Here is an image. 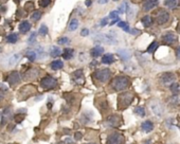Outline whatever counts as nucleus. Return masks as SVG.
Segmentation results:
<instances>
[{
	"instance_id": "b1692460",
	"label": "nucleus",
	"mask_w": 180,
	"mask_h": 144,
	"mask_svg": "<svg viewBox=\"0 0 180 144\" xmlns=\"http://www.w3.org/2000/svg\"><path fill=\"white\" fill-rule=\"evenodd\" d=\"M152 109L154 110L153 112H155L157 116H161L162 113H163V109H162V107H160L158 103L152 104Z\"/></svg>"
},
{
	"instance_id": "58836bf2",
	"label": "nucleus",
	"mask_w": 180,
	"mask_h": 144,
	"mask_svg": "<svg viewBox=\"0 0 180 144\" xmlns=\"http://www.w3.org/2000/svg\"><path fill=\"white\" fill-rule=\"evenodd\" d=\"M127 26V23L125 22V21H120L119 23H118V27L119 28H121V29H124V28Z\"/></svg>"
},
{
	"instance_id": "2f4dec72",
	"label": "nucleus",
	"mask_w": 180,
	"mask_h": 144,
	"mask_svg": "<svg viewBox=\"0 0 180 144\" xmlns=\"http://www.w3.org/2000/svg\"><path fill=\"white\" fill-rule=\"evenodd\" d=\"M157 48H158V43H157V41H154V43L148 47L147 52H148V53H153V52L156 51V49H157Z\"/></svg>"
},
{
	"instance_id": "4be33fe9",
	"label": "nucleus",
	"mask_w": 180,
	"mask_h": 144,
	"mask_svg": "<svg viewBox=\"0 0 180 144\" xmlns=\"http://www.w3.org/2000/svg\"><path fill=\"white\" fill-rule=\"evenodd\" d=\"M26 56H27V58L29 59L30 62H34L37 58V53H36L35 50H30V51H27Z\"/></svg>"
},
{
	"instance_id": "a878e982",
	"label": "nucleus",
	"mask_w": 180,
	"mask_h": 144,
	"mask_svg": "<svg viewBox=\"0 0 180 144\" xmlns=\"http://www.w3.org/2000/svg\"><path fill=\"white\" fill-rule=\"evenodd\" d=\"M142 23H143L144 27H149L152 25V18L151 16H144L142 18Z\"/></svg>"
},
{
	"instance_id": "f3484780",
	"label": "nucleus",
	"mask_w": 180,
	"mask_h": 144,
	"mask_svg": "<svg viewBox=\"0 0 180 144\" xmlns=\"http://www.w3.org/2000/svg\"><path fill=\"white\" fill-rule=\"evenodd\" d=\"M107 123L109 124V126L111 127H116V126L119 125L120 123V118L118 116H112V117H109L107 120Z\"/></svg>"
},
{
	"instance_id": "c9c22d12",
	"label": "nucleus",
	"mask_w": 180,
	"mask_h": 144,
	"mask_svg": "<svg viewBox=\"0 0 180 144\" xmlns=\"http://www.w3.org/2000/svg\"><path fill=\"white\" fill-rule=\"evenodd\" d=\"M109 17H110L111 19H118V18H119V13H118L117 11L110 12V14H109Z\"/></svg>"
},
{
	"instance_id": "20e7f679",
	"label": "nucleus",
	"mask_w": 180,
	"mask_h": 144,
	"mask_svg": "<svg viewBox=\"0 0 180 144\" xmlns=\"http://www.w3.org/2000/svg\"><path fill=\"white\" fill-rule=\"evenodd\" d=\"M123 142L124 138L120 133H112L107 138V144H122Z\"/></svg>"
},
{
	"instance_id": "ddd939ff",
	"label": "nucleus",
	"mask_w": 180,
	"mask_h": 144,
	"mask_svg": "<svg viewBox=\"0 0 180 144\" xmlns=\"http://www.w3.org/2000/svg\"><path fill=\"white\" fill-rule=\"evenodd\" d=\"M31 30V23L27 20H23L22 22H20L19 25V32L22 34H26Z\"/></svg>"
},
{
	"instance_id": "c85d7f7f",
	"label": "nucleus",
	"mask_w": 180,
	"mask_h": 144,
	"mask_svg": "<svg viewBox=\"0 0 180 144\" xmlns=\"http://www.w3.org/2000/svg\"><path fill=\"white\" fill-rule=\"evenodd\" d=\"M165 5L170 9H174L177 5V0H165Z\"/></svg>"
},
{
	"instance_id": "79ce46f5",
	"label": "nucleus",
	"mask_w": 180,
	"mask_h": 144,
	"mask_svg": "<svg viewBox=\"0 0 180 144\" xmlns=\"http://www.w3.org/2000/svg\"><path fill=\"white\" fill-rule=\"evenodd\" d=\"M130 33L133 34V35H137V34H140V31L137 29H133V30H130Z\"/></svg>"
},
{
	"instance_id": "473e14b6",
	"label": "nucleus",
	"mask_w": 180,
	"mask_h": 144,
	"mask_svg": "<svg viewBox=\"0 0 180 144\" xmlns=\"http://www.w3.org/2000/svg\"><path fill=\"white\" fill-rule=\"evenodd\" d=\"M57 44H59V45H68V44H70V39L68 37H61L57 40Z\"/></svg>"
},
{
	"instance_id": "bb28decb",
	"label": "nucleus",
	"mask_w": 180,
	"mask_h": 144,
	"mask_svg": "<svg viewBox=\"0 0 180 144\" xmlns=\"http://www.w3.org/2000/svg\"><path fill=\"white\" fill-rule=\"evenodd\" d=\"M135 112L137 113L139 117H144V116H145V109H144L142 106H138V107H136Z\"/></svg>"
},
{
	"instance_id": "49530a36",
	"label": "nucleus",
	"mask_w": 180,
	"mask_h": 144,
	"mask_svg": "<svg viewBox=\"0 0 180 144\" xmlns=\"http://www.w3.org/2000/svg\"><path fill=\"white\" fill-rule=\"evenodd\" d=\"M177 57H178V59L180 61V46H179V48H178V50H177Z\"/></svg>"
},
{
	"instance_id": "c03bdc74",
	"label": "nucleus",
	"mask_w": 180,
	"mask_h": 144,
	"mask_svg": "<svg viewBox=\"0 0 180 144\" xmlns=\"http://www.w3.org/2000/svg\"><path fill=\"white\" fill-rule=\"evenodd\" d=\"M37 74H38V71H37V72H35V75H34V77H36V76H37ZM27 75H28V76H32V73H31V71H30Z\"/></svg>"
},
{
	"instance_id": "7ed1b4c3",
	"label": "nucleus",
	"mask_w": 180,
	"mask_h": 144,
	"mask_svg": "<svg viewBox=\"0 0 180 144\" xmlns=\"http://www.w3.org/2000/svg\"><path fill=\"white\" fill-rule=\"evenodd\" d=\"M40 86L44 89H52V88L56 87L57 86V81L54 77L47 75L40 81Z\"/></svg>"
},
{
	"instance_id": "4468645a",
	"label": "nucleus",
	"mask_w": 180,
	"mask_h": 144,
	"mask_svg": "<svg viewBox=\"0 0 180 144\" xmlns=\"http://www.w3.org/2000/svg\"><path fill=\"white\" fill-rule=\"evenodd\" d=\"M103 52H104L103 47H101V46H95L93 49H91L90 54H91L92 57H98V56H101L102 54H103Z\"/></svg>"
},
{
	"instance_id": "393cba45",
	"label": "nucleus",
	"mask_w": 180,
	"mask_h": 144,
	"mask_svg": "<svg viewBox=\"0 0 180 144\" xmlns=\"http://www.w3.org/2000/svg\"><path fill=\"white\" fill-rule=\"evenodd\" d=\"M77 27H79V20H77V19H72V20L70 21L68 29H69V31H75V30L77 29Z\"/></svg>"
},
{
	"instance_id": "7c9ffc66",
	"label": "nucleus",
	"mask_w": 180,
	"mask_h": 144,
	"mask_svg": "<svg viewBox=\"0 0 180 144\" xmlns=\"http://www.w3.org/2000/svg\"><path fill=\"white\" fill-rule=\"evenodd\" d=\"M36 36H37L36 32H33V33H32L31 35H30V37L28 38V44H29V45H33V44L35 43Z\"/></svg>"
},
{
	"instance_id": "cd10ccee",
	"label": "nucleus",
	"mask_w": 180,
	"mask_h": 144,
	"mask_svg": "<svg viewBox=\"0 0 180 144\" xmlns=\"http://www.w3.org/2000/svg\"><path fill=\"white\" fill-rule=\"evenodd\" d=\"M40 17H41V12H39V11H35L34 12L33 14L31 15V18H32V20L33 21H38L39 19H40Z\"/></svg>"
},
{
	"instance_id": "5701e85b",
	"label": "nucleus",
	"mask_w": 180,
	"mask_h": 144,
	"mask_svg": "<svg viewBox=\"0 0 180 144\" xmlns=\"http://www.w3.org/2000/svg\"><path fill=\"white\" fill-rule=\"evenodd\" d=\"M5 40H7L9 44H16L18 40V35L16 33H11L7 36Z\"/></svg>"
},
{
	"instance_id": "37998d69",
	"label": "nucleus",
	"mask_w": 180,
	"mask_h": 144,
	"mask_svg": "<svg viewBox=\"0 0 180 144\" xmlns=\"http://www.w3.org/2000/svg\"><path fill=\"white\" fill-rule=\"evenodd\" d=\"M81 139H82V134L81 133L75 134V140H81Z\"/></svg>"
},
{
	"instance_id": "aec40b11",
	"label": "nucleus",
	"mask_w": 180,
	"mask_h": 144,
	"mask_svg": "<svg viewBox=\"0 0 180 144\" xmlns=\"http://www.w3.org/2000/svg\"><path fill=\"white\" fill-rule=\"evenodd\" d=\"M61 54H62V50L59 49L58 47H56V46L51 47V49H50V55H51L52 57H57L59 56Z\"/></svg>"
},
{
	"instance_id": "f257e3e1",
	"label": "nucleus",
	"mask_w": 180,
	"mask_h": 144,
	"mask_svg": "<svg viewBox=\"0 0 180 144\" xmlns=\"http://www.w3.org/2000/svg\"><path fill=\"white\" fill-rule=\"evenodd\" d=\"M129 86V80L126 76H117L112 81V87L117 91H122Z\"/></svg>"
},
{
	"instance_id": "e433bc0d",
	"label": "nucleus",
	"mask_w": 180,
	"mask_h": 144,
	"mask_svg": "<svg viewBox=\"0 0 180 144\" xmlns=\"http://www.w3.org/2000/svg\"><path fill=\"white\" fill-rule=\"evenodd\" d=\"M107 23H108V18L105 17V18H103V19H102V21H101V23H100V26H101V27H105Z\"/></svg>"
},
{
	"instance_id": "4c0bfd02",
	"label": "nucleus",
	"mask_w": 180,
	"mask_h": 144,
	"mask_svg": "<svg viewBox=\"0 0 180 144\" xmlns=\"http://www.w3.org/2000/svg\"><path fill=\"white\" fill-rule=\"evenodd\" d=\"M125 5H126V2H124L123 4H122L121 7L119 8V12H120V14H123L124 12H125V10H124V9H125Z\"/></svg>"
},
{
	"instance_id": "ea45409f",
	"label": "nucleus",
	"mask_w": 180,
	"mask_h": 144,
	"mask_svg": "<svg viewBox=\"0 0 180 144\" xmlns=\"http://www.w3.org/2000/svg\"><path fill=\"white\" fill-rule=\"evenodd\" d=\"M88 34H89V30H88V29H83V30H82V32H81L82 36H87Z\"/></svg>"
},
{
	"instance_id": "6e6552de",
	"label": "nucleus",
	"mask_w": 180,
	"mask_h": 144,
	"mask_svg": "<svg viewBox=\"0 0 180 144\" xmlns=\"http://www.w3.org/2000/svg\"><path fill=\"white\" fill-rule=\"evenodd\" d=\"M8 81H9L10 85H12V86L16 85V84H18L20 82V74H19L17 71H14L13 73H11L10 76L8 77Z\"/></svg>"
},
{
	"instance_id": "6ab92c4d",
	"label": "nucleus",
	"mask_w": 180,
	"mask_h": 144,
	"mask_svg": "<svg viewBox=\"0 0 180 144\" xmlns=\"http://www.w3.org/2000/svg\"><path fill=\"white\" fill-rule=\"evenodd\" d=\"M73 54H74V50L70 49V48H66L63 52L64 59H71L72 57H73Z\"/></svg>"
},
{
	"instance_id": "a211bd4d",
	"label": "nucleus",
	"mask_w": 180,
	"mask_h": 144,
	"mask_svg": "<svg viewBox=\"0 0 180 144\" xmlns=\"http://www.w3.org/2000/svg\"><path fill=\"white\" fill-rule=\"evenodd\" d=\"M174 80H175V76H174V74H172V73H165V74L162 75V81H163L164 84H166V85L172 84L174 82Z\"/></svg>"
},
{
	"instance_id": "09e8293b",
	"label": "nucleus",
	"mask_w": 180,
	"mask_h": 144,
	"mask_svg": "<svg viewBox=\"0 0 180 144\" xmlns=\"http://www.w3.org/2000/svg\"><path fill=\"white\" fill-rule=\"evenodd\" d=\"M1 52H2V48L0 47V54H1Z\"/></svg>"
},
{
	"instance_id": "1a4fd4ad",
	"label": "nucleus",
	"mask_w": 180,
	"mask_h": 144,
	"mask_svg": "<svg viewBox=\"0 0 180 144\" xmlns=\"http://www.w3.org/2000/svg\"><path fill=\"white\" fill-rule=\"evenodd\" d=\"M169 18H170V15H169L167 12L161 11L159 13V15H158V17H157V21H158L159 25H164L165 22L169 21Z\"/></svg>"
},
{
	"instance_id": "72a5a7b5",
	"label": "nucleus",
	"mask_w": 180,
	"mask_h": 144,
	"mask_svg": "<svg viewBox=\"0 0 180 144\" xmlns=\"http://www.w3.org/2000/svg\"><path fill=\"white\" fill-rule=\"evenodd\" d=\"M179 89H180V87H179V85L178 84H173V85L171 86V90L173 91L174 93H178L179 92Z\"/></svg>"
},
{
	"instance_id": "c756f323",
	"label": "nucleus",
	"mask_w": 180,
	"mask_h": 144,
	"mask_svg": "<svg viewBox=\"0 0 180 144\" xmlns=\"http://www.w3.org/2000/svg\"><path fill=\"white\" fill-rule=\"evenodd\" d=\"M48 27L46 25H41L40 26V28H39V31H38V33L40 34V35H43V36H45V35H47L48 34Z\"/></svg>"
},
{
	"instance_id": "de8ad7c7",
	"label": "nucleus",
	"mask_w": 180,
	"mask_h": 144,
	"mask_svg": "<svg viewBox=\"0 0 180 144\" xmlns=\"http://www.w3.org/2000/svg\"><path fill=\"white\" fill-rule=\"evenodd\" d=\"M144 144H152V141H147L146 143H144Z\"/></svg>"
},
{
	"instance_id": "412c9836",
	"label": "nucleus",
	"mask_w": 180,
	"mask_h": 144,
	"mask_svg": "<svg viewBox=\"0 0 180 144\" xmlns=\"http://www.w3.org/2000/svg\"><path fill=\"white\" fill-rule=\"evenodd\" d=\"M51 69L53 70H59L62 69V68L64 67V63L63 61H59V59H57V61H53L51 63Z\"/></svg>"
},
{
	"instance_id": "f8f14e48",
	"label": "nucleus",
	"mask_w": 180,
	"mask_h": 144,
	"mask_svg": "<svg viewBox=\"0 0 180 144\" xmlns=\"http://www.w3.org/2000/svg\"><path fill=\"white\" fill-rule=\"evenodd\" d=\"M118 54H119L120 58L122 59V61H128V59H130L131 57V54L130 52L128 51V50H125V49H120L118 50Z\"/></svg>"
},
{
	"instance_id": "a18cd8bd",
	"label": "nucleus",
	"mask_w": 180,
	"mask_h": 144,
	"mask_svg": "<svg viewBox=\"0 0 180 144\" xmlns=\"http://www.w3.org/2000/svg\"><path fill=\"white\" fill-rule=\"evenodd\" d=\"M85 3H86V5H87V7H90V5H91V0H86Z\"/></svg>"
},
{
	"instance_id": "3c124183",
	"label": "nucleus",
	"mask_w": 180,
	"mask_h": 144,
	"mask_svg": "<svg viewBox=\"0 0 180 144\" xmlns=\"http://www.w3.org/2000/svg\"><path fill=\"white\" fill-rule=\"evenodd\" d=\"M179 128H180V125H179Z\"/></svg>"
},
{
	"instance_id": "9b49d317",
	"label": "nucleus",
	"mask_w": 180,
	"mask_h": 144,
	"mask_svg": "<svg viewBox=\"0 0 180 144\" xmlns=\"http://www.w3.org/2000/svg\"><path fill=\"white\" fill-rule=\"evenodd\" d=\"M20 57H21V54H13L12 56H10L9 58L7 59V66H9V67L15 66L16 64L19 62Z\"/></svg>"
},
{
	"instance_id": "423d86ee",
	"label": "nucleus",
	"mask_w": 180,
	"mask_h": 144,
	"mask_svg": "<svg viewBox=\"0 0 180 144\" xmlns=\"http://www.w3.org/2000/svg\"><path fill=\"white\" fill-rule=\"evenodd\" d=\"M162 40L164 41L165 44L172 45V44L176 43V40H177V37H176L175 34L172 33V32H167V33H165L164 35L162 36Z\"/></svg>"
},
{
	"instance_id": "2eb2a0df",
	"label": "nucleus",
	"mask_w": 180,
	"mask_h": 144,
	"mask_svg": "<svg viewBox=\"0 0 180 144\" xmlns=\"http://www.w3.org/2000/svg\"><path fill=\"white\" fill-rule=\"evenodd\" d=\"M141 128L142 130L145 131V133H151L154 128V124L152 123L151 121H144L141 125Z\"/></svg>"
},
{
	"instance_id": "f704fd0d",
	"label": "nucleus",
	"mask_w": 180,
	"mask_h": 144,
	"mask_svg": "<svg viewBox=\"0 0 180 144\" xmlns=\"http://www.w3.org/2000/svg\"><path fill=\"white\" fill-rule=\"evenodd\" d=\"M50 3H51V0H40V1H39V4H40V7H43V8L48 7Z\"/></svg>"
},
{
	"instance_id": "9d476101",
	"label": "nucleus",
	"mask_w": 180,
	"mask_h": 144,
	"mask_svg": "<svg viewBox=\"0 0 180 144\" xmlns=\"http://www.w3.org/2000/svg\"><path fill=\"white\" fill-rule=\"evenodd\" d=\"M131 100H133V95H131V93H123V94L120 95L119 103L125 104V106H127V105L130 104Z\"/></svg>"
},
{
	"instance_id": "dca6fc26",
	"label": "nucleus",
	"mask_w": 180,
	"mask_h": 144,
	"mask_svg": "<svg viewBox=\"0 0 180 144\" xmlns=\"http://www.w3.org/2000/svg\"><path fill=\"white\" fill-rule=\"evenodd\" d=\"M115 62V58H113V55L110 53L104 54L103 57H102V63L106 64V65H109V64H112Z\"/></svg>"
},
{
	"instance_id": "39448f33",
	"label": "nucleus",
	"mask_w": 180,
	"mask_h": 144,
	"mask_svg": "<svg viewBox=\"0 0 180 144\" xmlns=\"http://www.w3.org/2000/svg\"><path fill=\"white\" fill-rule=\"evenodd\" d=\"M97 38L100 41H104L108 45H116L118 41L115 35H108V34H100L97 36Z\"/></svg>"
},
{
	"instance_id": "f03ea898",
	"label": "nucleus",
	"mask_w": 180,
	"mask_h": 144,
	"mask_svg": "<svg viewBox=\"0 0 180 144\" xmlns=\"http://www.w3.org/2000/svg\"><path fill=\"white\" fill-rule=\"evenodd\" d=\"M93 79H95L100 83H106L108 80L110 79L111 76V72L109 69L105 68V69H100L93 73Z\"/></svg>"
},
{
	"instance_id": "8fccbe9b",
	"label": "nucleus",
	"mask_w": 180,
	"mask_h": 144,
	"mask_svg": "<svg viewBox=\"0 0 180 144\" xmlns=\"http://www.w3.org/2000/svg\"><path fill=\"white\" fill-rule=\"evenodd\" d=\"M113 1H118V0H113Z\"/></svg>"
},
{
	"instance_id": "0eeeda50",
	"label": "nucleus",
	"mask_w": 180,
	"mask_h": 144,
	"mask_svg": "<svg viewBox=\"0 0 180 144\" xmlns=\"http://www.w3.org/2000/svg\"><path fill=\"white\" fill-rule=\"evenodd\" d=\"M158 4H159V0H145V2L143 3V10L144 11H151Z\"/></svg>"
},
{
	"instance_id": "a19ab883",
	"label": "nucleus",
	"mask_w": 180,
	"mask_h": 144,
	"mask_svg": "<svg viewBox=\"0 0 180 144\" xmlns=\"http://www.w3.org/2000/svg\"><path fill=\"white\" fill-rule=\"evenodd\" d=\"M97 2L99 4H106V3L109 2V0H97Z\"/></svg>"
}]
</instances>
